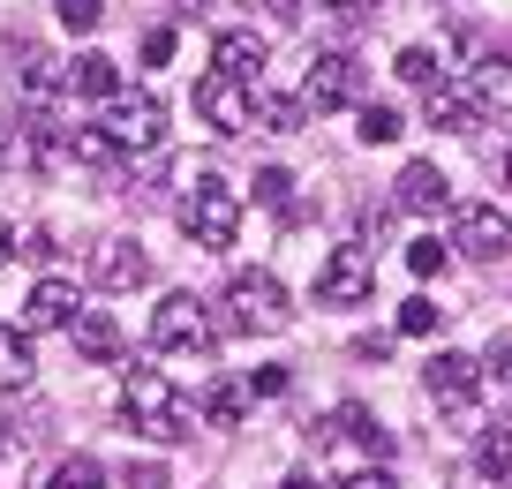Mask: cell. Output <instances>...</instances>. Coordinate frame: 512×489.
Masks as SVG:
<instances>
[{"label": "cell", "mask_w": 512, "mask_h": 489, "mask_svg": "<svg viewBox=\"0 0 512 489\" xmlns=\"http://www.w3.org/2000/svg\"><path fill=\"white\" fill-rule=\"evenodd\" d=\"M354 136L362 143H400L407 121H400V106H377V98H369V106H354Z\"/></svg>", "instance_id": "cell-25"}, {"label": "cell", "mask_w": 512, "mask_h": 489, "mask_svg": "<svg viewBox=\"0 0 512 489\" xmlns=\"http://www.w3.org/2000/svg\"><path fill=\"white\" fill-rule=\"evenodd\" d=\"M256 121L272 128V136H294V128H309V106H302V98H272V91H264V98H256Z\"/></svg>", "instance_id": "cell-27"}, {"label": "cell", "mask_w": 512, "mask_h": 489, "mask_svg": "<svg viewBox=\"0 0 512 489\" xmlns=\"http://www.w3.org/2000/svg\"><path fill=\"white\" fill-rule=\"evenodd\" d=\"M8 256H16V226L0 219V264H8Z\"/></svg>", "instance_id": "cell-39"}, {"label": "cell", "mask_w": 512, "mask_h": 489, "mask_svg": "<svg viewBox=\"0 0 512 489\" xmlns=\"http://www.w3.org/2000/svg\"><path fill=\"white\" fill-rule=\"evenodd\" d=\"M211 339H219V324L196 294H166L151 309V347L159 354H211Z\"/></svg>", "instance_id": "cell-4"}, {"label": "cell", "mask_w": 512, "mask_h": 489, "mask_svg": "<svg viewBox=\"0 0 512 489\" xmlns=\"http://www.w3.org/2000/svg\"><path fill=\"white\" fill-rule=\"evenodd\" d=\"M8 444H16V437H8V429H0V452H8Z\"/></svg>", "instance_id": "cell-44"}, {"label": "cell", "mask_w": 512, "mask_h": 489, "mask_svg": "<svg viewBox=\"0 0 512 489\" xmlns=\"http://www.w3.org/2000/svg\"><path fill=\"white\" fill-rule=\"evenodd\" d=\"M272 61V46L256 31H219V46H211V68L219 76H234V83H256V68Z\"/></svg>", "instance_id": "cell-15"}, {"label": "cell", "mask_w": 512, "mask_h": 489, "mask_svg": "<svg viewBox=\"0 0 512 489\" xmlns=\"http://www.w3.org/2000/svg\"><path fill=\"white\" fill-rule=\"evenodd\" d=\"M68 339H76V354H83V362H121V324H113L106 309H76Z\"/></svg>", "instance_id": "cell-17"}, {"label": "cell", "mask_w": 512, "mask_h": 489, "mask_svg": "<svg viewBox=\"0 0 512 489\" xmlns=\"http://www.w3.org/2000/svg\"><path fill=\"white\" fill-rule=\"evenodd\" d=\"M369 294H377V256H369V249H332L317 264V301H332V309H362Z\"/></svg>", "instance_id": "cell-8"}, {"label": "cell", "mask_w": 512, "mask_h": 489, "mask_svg": "<svg viewBox=\"0 0 512 489\" xmlns=\"http://www.w3.org/2000/svg\"><path fill=\"white\" fill-rule=\"evenodd\" d=\"M98 128H106L121 151H159V143H166V106H159L151 91H113Z\"/></svg>", "instance_id": "cell-5"}, {"label": "cell", "mask_w": 512, "mask_h": 489, "mask_svg": "<svg viewBox=\"0 0 512 489\" xmlns=\"http://www.w3.org/2000/svg\"><path fill=\"white\" fill-rule=\"evenodd\" d=\"M256 196H264V204H272L279 219H302V211H294V181L279 174V166H264V174H256Z\"/></svg>", "instance_id": "cell-31"}, {"label": "cell", "mask_w": 512, "mask_h": 489, "mask_svg": "<svg viewBox=\"0 0 512 489\" xmlns=\"http://www.w3.org/2000/svg\"><path fill=\"white\" fill-rule=\"evenodd\" d=\"M31 339L16 332V324H0V392H23V384H31Z\"/></svg>", "instance_id": "cell-21"}, {"label": "cell", "mask_w": 512, "mask_h": 489, "mask_svg": "<svg viewBox=\"0 0 512 489\" xmlns=\"http://www.w3.org/2000/svg\"><path fill=\"white\" fill-rule=\"evenodd\" d=\"M121 422L144 429V437H159V444H181L204 414H196L189 399L159 377V369H128V384H121Z\"/></svg>", "instance_id": "cell-1"}, {"label": "cell", "mask_w": 512, "mask_h": 489, "mask_svg": "<svg viewBox=\"0 0 512 489\" xmlns=\"http://www.w3.org/2000/svg\"><path fill=\"white\" fill-rule=\"evenodd\" d=\"M422 121L445 128V136H467V128L482 121V106H475V91H460V83H430V91H422Z\"/></svg>", "instance_id": "cell-14"}, {"label": "cell", "mask_w": 512, "mask_h": 489, "mask_svg": "<svg viewBox=\"0 0 512 489\" xmlns=\"http://www.w3.org/2000/svg\"><path fill=\"white\" fill-rule=\"evenodd\" d=\"M339 489H400V482H392V474H384V467H354V474H347V482H339Z\"/></svg>", "instance_id": "cell-38"}, {"label": "cell", "mask_w": 512, "mask_h": 489, "mask_svg": "<svg viewBox=\"0 0 512 489\" xmlns=\"http://www.w3.org/2000/svg\"><path fill=\"white\" fill-rule=\"evenodd\" d=\"M422 384H430L437 407H475V392H482V362H467V354H430Z\"/></svg>", "instance_id": "cell-12"}, {"label": "cell", "mask_w": 512, "mask_h": 489, "mask_svg": "<svg viewBox=\"0 0 512 489\" xmlns=\"http://www.w3.org/2000/svg\"><path fill=\"white\" fill-rule=\"evenodd\" d=\"M91 279L106 286V294H128V286H144V279H151V256H144V241H128V234L98 241V256H91Z\"/></svg>", "instance_id": "cell-11"}, {"label": "cell", "mask_w": 512, "mask_h": 489, "mask_svg": "<svg viewBox=\"0 0 512 489\" xmlns=\"http://www.w3.org/2000/svg\"><path fill=\"white\" fill-rule=\"evenodd\" d=\"M317 437H347L354 452H369V459H384V452H392V429H384L369 407H354V399L332 414V429H317Z\"/></svg>", "instance_id": "cell-16"}, {"label": "cell", "mask_w": 512, "mask_h": 489, "mask_svg": "<svg viewBox=\"0 0 512 489\" xmlns=\"http://www.w3.org/2000/svg\"><path fill=\"white\" fill-rule=\"evenodd\" d=\"M437 316H445V309H437L430 294H415V301L400 309V332H407V339H430V332H437Z\"/></svg>", "instance_id": "cell-32"}, {"label": "cell", "mask_w": 512, "mask_h": 489, "mask_svg": "<svg viewBox=\"0 0 512 489\" xmlns=\"http://www.w3.org/2000/svg\"><path fill=\"white\" fill-rule=\"evenodd\" d=\"M23 158H31V166H61V158H68V128L38 113V121L23 128Z\"/></svg>", "instance_id": "cell-23"}, {"label": "cell", "mask_w": 512, "mask_h": 489, "mask_svg": "<svg viewBox=\"0 0 512 489\" xmlns=\"http://www.w3.org/2000/svg\"><path fill=\"white\" fill-rule=\"evenodd\" d=\"M392 68H400L407 83H422V91H430V83H445V61H437L430 46H407V53H400V61H392Z\"/></svg>", "instance_id": "cell-30"}, {"label": "cell", "mask_w": 512, "mask_h": 489, "mask_svg": "<svg viewBox=\"0 0 512 489\" xmlns=\"http://www.w3.org/2000/svg\"><path fill=\"white\" fill-rule=\"evenodd\" d=\"M61 23L68 31H98V23H106V0H61Z\"/></svg>", "instance_id": "cell-34"}, {"label": "cell", "mask_w": 512, "mask_h": 489, "mask_svg": "<svg viewBox=\"0 0 512 489\" xmlns=\"http://www.w3.org/2000/svg\"><path fill=\"white\" fill-rule=\"evenodd\" d=\"M0 166H8V128H0Z\"/></svg>", "instance_id": "cell-42"}, {"label": "cell", "mask_w": 512, "mask_h": 489, "mask_svg": "<svg viewBox=\"0 0 512 489\" xmlns=\"http://www.w3.org/2000/svg\"><path fill=\"white\" fill-rule=\"evenodd\" d=\"M445 264H452V241H437V234L407 241V271H415V279H437Z\"/></svg>", "instance_id": "cell-29"}, {"label": "cell", "mask_w": 512, "mask_h": 489, "mask_svg": "<svg viewBox=\"0 0 512 489\" xmlns=\"http://www.w3.org/2000/svg\"><path fill=\"white\" fill-rule=\"evenodd\" d=\"M196 121L211 136H241V128H256V91L211 68V76H196Z\"/></svg>", "instance_id": "cell-7"}, {"label": "cell", "mask_w": 512, "mask_h": 489, "mask_svg": "<svg viewBox=\"0 0 512 489\" xmlns=\"http://www.w3.org/2000/svg\"><path fill=\"white\" fill-rule=\"evenodd\" d=\"M452 249H460V256H482V264H497V256L512 249V211H497V204H460Z\"/></svg>", "instance_id": "cell-9"}, {"label": "cell", "mask_w": 512, "mask_h": 489, "mask_svg": "<svg viewBox=\"0 0 512 489\" xmlns=\"http://www.w3.org/2000/svg\"><path fill=\"white\" fill-rule=\"evenodd\" d=\"M482 384H497V392L512 384V332L490 339V354H482Z\"/></svg>", "instance_id": "cell-33"}, {"label": "cell", "mask_w": 512, "mask_h": 489, "mask_svg": "<svg viewBox=\"0 0 512 489\" xmlns=\"http://www.w3.org/2000/svg\"><path fill=\"white\" fill-rule=\"evenodd\" d=\"M249 377H219V384H211V392H204V407H196V414H204V422L211 429H241V414H249Z\"/></svg>", "instance_id": "cell-18"}, {"label": "cell", "mask_w": 512, "mask_h": 489, "mask_svg": "<svg viewBox=\"0 0 512 489\" xmlns=\"http://www.w3.org/2000/svg\"><path fill=\"white\" fill-rule=\"evenodd\" d=\"M174 219H181V234H189L196 249H234V234H241V196L226 189L219 174H196L189 189H181Z\"/></svg>", "instance_id": "cell-2"}, {"label": "cell", "mask_w": 512, "mask_h": 489, "mask_svg": "<svg viewBox=\"0 0 512 489\" xmlns=\"http://www.w3.org/2000/svg\"><path fill=\"white\" fill-rule=\"evenodd\" d=\"M369 76H362V61L354 53H317L309 61V83H302V106L309 113H332V106H369Z\"/></svg>", "instance_id": "cell-6"}, {"label": "cell", "mask_w": 512, "mask_h": 489, "mask_svg": "<svg viewBox=\"0 0 512 489\" xmlns=\"http://www.w3.org/2000/svg\"><path fill=\"white\" fill-rule=\"evenodd\" d=\"M98 482H106V467H98L91 452H76V459H61V467H53L38 489H98Z\"/></svg>", "instance_id": "cell-28"}, {"label": "cell", "mask_w": 512, "mask_h": 489, "mask_svg": "<svg viewBox=\"0 0 512 489\" xmlns=\"http://www.w3.org/2000/svg\"><path fill=\"white\" fill-rule=\"evenodd\" d=\"M475 474L497 482V489L512 482V429H482V437H475Z\"/></svg>", "instance_id": "cell-22"}, {"label": "cell", "mask_w": 512, "mask_h": 489, "mask_svg": "<svg viewBox=\"0 0 512 489\" xmlns=\"http://www.w3.org/2000/svg\"><path fill=\"white\" fill-rule=\"evenodd\" d=\"M68 91H76V98H113L121 76H113L106 53H76V61H68Z\"/></svg>", "instance_id": "cell-19"}, {"label": "cell", "mask_w": 512, "mask_h": 489, "mask_svg": "<svg viewBox=\"0 0 512 489\" xmlns=\"http://www.w3.org/2000/svg\"><path fill=\"white\" fill-rule=\"evenodd\" d=\"M76 286L68 279H38L31 286V301H23V324H31V332H68V324H76Z\"/></svg>", "instance_id": "cell-13"}, {"label": "cell", "mask_w": 512, "mask_h": 489, "mask_svg": "<svg viewBox=\"0 0 512 489\" xmlns=\"http://www.w3.org/2000/svg\"><path fill=\"white\" fill-rule=\"evenodd\" d=\"M505 189H512V151H505Z\"/></svg>", "instance_id": "cell-43"}, {"label": "cell", "mask_w": 512, "mask_h": 489, "mask_svg": "<svg viewBox=\"0 0 512 489\" xmlns=\"http://www.w3.org/2000/svg\"><path fill=\"white\" fill-rule=\"evenodd\" d=\"M166 61H174V23L144 31V68H166Z\"/></svg>", "instance_id": "cell-36"}, {"label": "cell", "mask_w": 512, "mask_h": 489, "mask_svg": "<svg viewBox=\"0 0 512 489\" xmlns=\"http://www.w3.org/2000/svg\"><path fill=\"white\" fill-rule=\"evenodd\" d=\"M317 8H362V0H317Z\"/></svg>", "instance_id": "cell-41"}, {"label": "cell", "mask_w": 512, "mask_h": 489, "mask_svg": "<svg viewBox=\"0 0 512 489\" xmlns=\"http://www.w3.org/2000/svg\"><path fill=\"white\" fill-rule=\"evenodd\" d=\"M279 489H317V482H309V474H287V482H279Z\"/></svg>", "instance_id": "cell-40"}, {"label": "cell", "mask_w": 512, "mask_h": 489, "mask_svg": "<svg viewBox=\"0 0 512 489\" xmlns=\"http://www.w3.org/2000/svg\"><path fill=\"white\" fill-rule=\"evenodd\" d=\"M68 158H83V166H121V143L91 121V128H68Z\"/></svg>", "instance_id": "cell-26"}, {"label": "cell", "mask_w": 512, "mask_h": 489, "mask_svg": "<svg viewBox=\"0 0 512 489\" xmlns=\"http://www.w3.org/2000/svg\"><path fill=\"white\" fill-rule=\"evenodd\" d=\"M226 324L234 332H287L294 324V301L272 271H234L226 279Z\"/></svg>", "instance_id": "cell-3"}, {"label": "cell", "mask_w": 512, "mask_h": 489, "mask_svg": "<svg viewBox=\"0 0 512 489\" xmlns=\"http://www.w3.org/2000/svg\"><path fill=\"white\" fill-rule=\"evenodd\" d=\"M61 83H68V61H53L46 46H23V91H31V98H53Z\"/></svg>", "instance_id": "cell-24"}, {"label": "cell", "mask_w": 512, "mask_h": 489, "mask_svg": "<svg viewBox=\"0 0 512 489\" xmlns=\"http://www.w3.org/2000/svg\"><path fill=\"white\" fill-rule=\"evenodd\" d=\"M467 91H475L482 113H512V53H505V61H482Z\"/></svg>", "instance_id": "cell-20"}, {"label": "cell", "mask_w": 512, "mask_h": 489, "mask_svg": "<svg viewBox=\"0 0 512 489\" xmlns=\"http://www.w3.org/2000/svg\"><path fill=\"white\" fill-rule=\"evenodd\" d=\"M249 392L256 399H279V392H287V369H279V362L272 369H249Z\"/></svg>", "instance_id": "cell-37"}, {"label": "cell", "mask_w": 512, "mask_h": 489, "mask_svg": "<svg viewBox=\"0 0 512 489\" xmlns=\"http://www.w3.org/2000/svg\"><path fill=\"white\" fill-rule=\"evenodd\" d=\"M121 489H166V467H159V459H128V467H121Z\"/></svg>", "instance_id": "cell-35"}, {"label": "cell", "mask_w": 512, "mask_h": 489, "mask_svg": "<svg viewBox=\"0 0 512 489\" xmlns=\"http://www.w3.org/2000/svg\"><path fill=\"white\" fill-rule=\"evenodd\" d=\"M392 211H415V219H437V211H452V181L437 174V158H415V166H400V181H392Z\"/></svg>", "instance_id": "cell-10"}]
</instances>
